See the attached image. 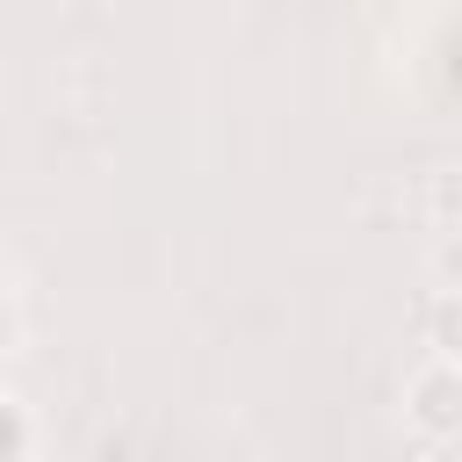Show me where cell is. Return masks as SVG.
I'll return each instance as SVG.
<instances>
[{
  "mask_svg": "<svg viewBox=\"0 0 462 462\" xmlns=\"http://www.w3.org/2000/svg\"><path fill=\"white\" fill-rule=\"evenodd\" d=\"M411 411H419V426H433V433H455L462 426V368H426L419 383H411Z\"/></svg>",
  "mask_w": 462,
  "mask_h": 462,
  "instance_id": "1",
  "label": "cell"
},
{
  "mask_svg": "<svg viewBox=\"0 0 462 462\" xmlns=\"http://www.w3.org/2000/svg\"><path fill=\"white\" fill-rule=\"evenodd\" d=\"M433 332H440L448 354H462V303H440V310H433Z\"/></svg>",
  "mask_w": 462,
  "mask_h": 462,
  "instance_id": "2",
  "label": "cell"
},
{
  "mask_svg": "<svg viewBox=\"0 0 462 462\" xmlns=\"http://www.w3.org/2000/svg\"><path fill=\"white\" fill-rule=\"evenodd\" d=\"M14 448H22V419H14V411H7V404H0V462H7V455H14Z\"/></svg>",
  "mask_w": 462,
  "mask_h": 462,
  "instance_id": "3",
  "label": "cell"
}]
</instances>
